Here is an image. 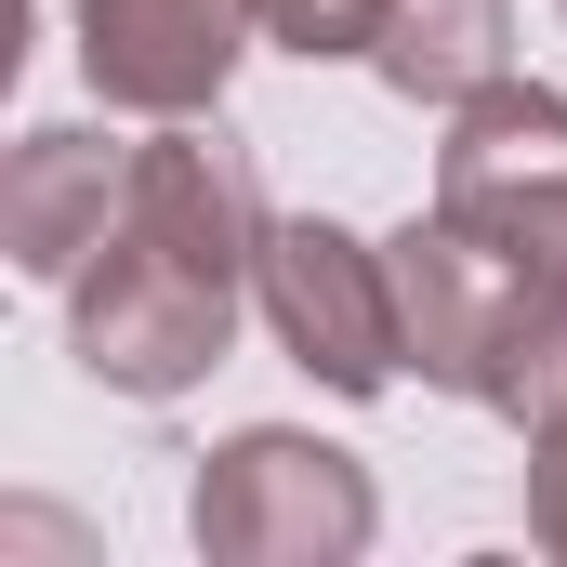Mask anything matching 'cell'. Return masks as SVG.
Returning <instances> with one entry per match:
<instances>
[{
  "label": "cell",
  "instance_id": "obj_11",
  "mask_svg": "<svg viewBox=\"0 0 567 567\" xmlns=\"http://www.w3.org/2000/svg\"><path fill=\"white\" fill-rule=\"evenodd\" d=\"M528 542H542V555H567V423L528 435Z\"/></svg>",
  "mask_w": 567,
  "mask_h": 567
},
{
  "label": "cell",
  "instance_id": "obj_1",
  "mask_svg": "<svg viewBox=\"0 0 567 567\" xmlns=\"http://www.w3.org/2000/svg\"><path fill=\"white\" fill-rule=\"evenodd\" d=\"M265 185H251V145H225L212 120H158L133 145V198L106 225V251L66 278V343L106 396L172 410L225 370L238 343V303L265 265Z\"/></svg>",
  "mask_w": 567,
  "mask_h": 567
},
{
  "label": "cell",
  "instance_id": "obj_3",
  "mask_svg": "<svg viewBox=\"0 0 567 567\" xmlns=\"http://www.w3.org/2000/svg\"><path fill=\"white\" fill-rule=\"evenodd\" d=\"M251 303L278 330L290 370H317L330 396H396L410 383V330H396V265L383 238L330 225V212H278L265 225V265H251Z\"/></svg>",
  "mask_w": 567,
  "mask_h": 567
},
{
  "label": "cell",
  "instance_id": "obj_10",
  "mask_svg": "<svg viewBox=\"0 0 567 567\" xmlns=\"http://www.w3.org/2000/svg\"><path fill=\"white\" fill-rule=\"evenodd\" d=\"M265 40L303 53V66H370V40H383V0H265Z\"/></svg>",
  "mask_w": 567,
  "mask_h": 567
},
{
  "label": "cell",
  "instance_id": "obj_7",
  "mask_svg": "<svg viewBox=\"0 0 567 567\" xmlns=\"http://www.w3.org/2000/svg\"><path fill=\"white\" fill-rule=\"evenodd\" d=\"M120 198H133V145L93 133V120H40V133L0 158V251H13V278L66 290L93 251H106Z\"/></svg>",
  "mask_w": 567,
  "mask_h": 567
},
{
  "label": "cell",
  "instance_id": "obj_6",
  "mask_svg": "<svg viewBox=\"0 0 567 567\" xmlns=\"http://www.w3.org/2000/svg\"><path fill=\"white\" fill-rule=\"evenodd\" d=\"M383 265H396L410 370H423L435 396H475V383H488V343H502V317H515V290H528V251L488 238V225H462V212H410V225L383 238Z\"/></svg>",
  "mask_w": 567,
  "mask_h": 567
},
{
  "label": "cell",
  "instance_id": "obj_4",
  "mask_svg": "<svg viewBox=\"0 0 567 567\" xmlns=\"http://www.w3.org/2000/svg\"><path fill=\"white\" fill-rule=\"evenodd\" d=\"M435 212L515 238L528 265H567V93H542V80H488L475 106H449Z\"/></svg>",
  "mask_w": 567,
  "mask_h": 567
},
{
  "label": "cell",
  "instance_id": "obj_9",
  "mask_svg": "<svg viewBox=\"0 0 567 567\" xmlns=\"http://www.w3.org/2000/svg\"><path fill=\"white\" fill-rule=\"evenodd\" d=\"M475 410H502L515 435L567 423V265H528L515 317H502V343H488V383H475Z\"/></svg>",
  "mask_w": 567,
  "mask_h": 567
},
{
  "label": "cell",
  "instance_id": "obj_5",
  "mask_svg": "<svg viewBox=\"0 0 567 567\" xmlns=\"http://www.w3.org/2000/svg\"><path fill=\"white\" fill-rule=\"evenodd\" d=\"M251 40L265 0H80V80L120 120H212Z\"/></svg>",
  "mask_w": 567,
  "mask_h": 567
},
{
  "label": "cell",
  "instance_id": "obj_2",
  "mask_svg": "<svg viewBox=\"0 0 567 567\" xmlns=\"http://www.w3.org/2000/svg\"><path fill=\"white\" fill-rule=\"evenodd\" d=\"M185 542L212 567H357L383 542V488L303 423H238L185 488Z\"/></svg>",
  "mask_w": 567,
  "mask_h": 567
},
{
  "label": "cell",
  "instance_id": "obj_8",
  "mask_svg": "<svg viewBox=\"0 0 567 567\" xmlns=\"http://www.w3.org/2000/svg\"><path fill=\"white\" fill-rule=\"evenodd\" d=\"M370 80L410 106H475L488 80H515V0H383Z\"/></svg>",
  "mask_w": 567,
  "mask_h": 567
}]
</instances>
